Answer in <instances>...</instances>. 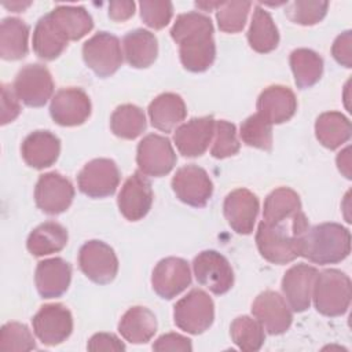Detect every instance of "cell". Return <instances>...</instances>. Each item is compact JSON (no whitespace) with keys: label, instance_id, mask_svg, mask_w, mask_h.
<instances>
[{"label":"cell","instance_id":"cell-2","mask_svg":"<svg viewBox=\"0 0 352 352\" xmlns=\"http://www.w3.org/2000/svg\"><path fill=\"white\" fill-rule=\"evenodd\" d=\"M261 221L256 232V243L260 254L272 264H287L300 256V242L307 231L308 220L301 212L292 224Z\"/></svg>","mask_w":352,"mask_h":352},{"label":"cell","instance_id":"cell-9","mask_svg":"<svg viewBox=\"0 0 352 352\" xmlns=\"http://www.w3.org/2000/svg\"><path fill=\"white\" fill-rule=\"evenodd\" d=\"M78 265L88 279L99 285L110 283L118 272V260L113 248L98 239L88 241L81 246Z\"/></svg>","mask_w":352,"mask_h":352},{"label":"cell","instance_id":"cell-47","mask_svg":"<svg viewBox=\"0 0 352 352\" xmlns=\"http://www.w3.org/2000/svg\"><path fill=\"white\" fill-rule=\"evenodd\" d=\"M21 113L18 98L12 89L3 84L1 88V125H6L14 121Z\"/></svg>","mask_w":352,"mask_h":352},{"label":"cell","instance_id":"cell-13","mask_svg":"<svg viewBox=\"0 0 352 352\" xmlns=\"http://www.w3.org/2000/svg\"><path fill=\"white\" fill-rule=\"evenodd\" d=\"M172 190L182 202L202 208L212 197L213 183L204 168L191 164L176 170L172 179Z\"/></svg>","mask_w":352,"mask_h":352},{"label":"cell","instance_id":"cell-23","mask_svg":"<svg viewBox=\"0 0 352 352\" xmlns=\"http://www.w3.org/2000/svg\"><path fill=\"white\" fill-rule=\"evenodd\" d=\"M72 267L60 257L43 260L37 264L34 282L43 298L60 297L70 285Z\"/></svg>","mask_w":352,"mask_h":352},{"label":"cell","instance_id":"cell-26","mask_svg":"<svg viewBox=\"0 0 352 352\" xmlns=\"http://www.w3.org/2000/svg\"><path fill=\"white\" fill-rule=\"evenodd\" d=\"M32 43L33 51L40 59L54 60L65 51L69 40L60 32L48 12L36 23Z\"/></svg>","mask_w":352,"mask_h":352},{"label":"cell","instance_id":"cell-5","mask_svg":"<svg viewBox=\"0 0 352 352\" xmlns=\"http://www.w3.org/2000/svg\"><path fill=\"white\" fill-rule=\"evenodd\" d=\"M214 319V304L209 294L201 289H192L175 304V324L190 334L206 331Z\"/></svg>","mask_w":352,"mask_h":352},{"label":"cell","instance_id":"cell-35","mask_svg":"<svg viewBox=\"0 0 352 352\" xmlns=\"http://www.w3.org/2000/svg\"><path fill=\"white\" fill-rule=\"evenodd\" d=\"M290 67L296 85L300 89H307L320 80L323 59L312 50L297 48L290 54Z\"/></svg>","mask_w":352,"mask_h":352},{"label":"cell","instance_id":"cell-8","mask_svg":"<svg viewBox=\"0 0 352 352\" xmlns=\"http://www.w3.org/2000/svg\"><path fill=\"white\" fill-rule=\"evenodd\" d=\"M12 89L16 98L26 106L41 107L52 96V76L44 65H26L18 72L12 84Z\"/></svg>","mask_w":352,"mask_h":352},{"label":"cell","instance_id":"cell-17","mask_svg":"<svg viewBox=\"0 0 352 352\" xmlns=\"http://www.w3.org/2000/svg\"><path fill=\"white\" fill-rule=\"evenodd\" d=\"M153 190L150 182L142 172H135L129 176L118 194V209L129 221L143 219L153 205Z\"/></svg>","mask_w":352,"mask_h":352},{"label":"cell","instance_id":"cell-16","mask_svg":"<svg viewBox=\"0 0 352 352\" xmlns=\"http://www.w3.org/2000/svg\"><path fill=\"white\" fill-rule=\"evenodd\" d=\"M253 316L261 323L268 334L278 336L289 330L293 315L283 297L272 290L260 293L252 304Z\"/></svg>","mask_w":352,"mask_h":352},{"label":"cell","instance_id":"cell-30","mask_svg":"<svg viewBox=\"0 0 352 352\" xmlns=\"http://www.w3.org/2000/svg\"><path fill=\"white\" fill-rule=\"evenodd\" d=\"M301 212V201L298 194L289 187H279L270 192L265 198L263 220L267 223L289 221Z\"/></svg>","mask_w":352,"mask_h":352},{"label":"cell","instance_id":"cell-7","mask_svg":"<svg viewBox=\"0 0 352 352\" xmlns=\"http://www.w3.org/2000/svg\"><path fill=\"white\" fill-rule=\"evenodd\" d=\"M176 154L168 138L150 133L138 144L136 164L144 176L161 177L168 175L176 165Z\"/></svg>","mask_w":352,"mask_h":352},{"label":"cell","instance_id":"cell-50","mask_svg":"<svg viewBox=\"0 0 352 352\" xmlns=\"http://www.w3.org/2000/svg\"><path fill=\"white\" fill-rule=\"evenodd\" d=\"M32 3L30 1H26V3H21V1H15V3H11V4H8V3H4V6L7 7V8H11L12 11H15V12H21V11H23L26 7H29Z\"/></svg>","mask_w":352,"mask_h":352},{"label":"cell","instance_id":"cell-10","mask_svg":"<svg viewBox=\"0 0 352 352\" xmlns=\"http://www.w3.org/2000/svg\"><path fill=\"white\" fill-rule=\"evenodd\" d=\"M77 184L80 191L91 198L113 195L120 184L118 166L113 160L95 158L80 170Z\"/></svg>","mask_w":352,"mask_h":352},{"label":"cell","instance_id":"cell-12","mask_svg":"<svg viewBox=\"0 0 352 352\" xmlns=\"http://www.w3.org/2000/svg\"><path fill=\"white\" fill-rule=\"evenodd\" d=\"M192 270L198 283L214 294H224L234 285V271L228 260L216 250L201 252L192 261Z\"/></svg>","mask_w":352,"mask_h":352},{"label":"cell","instance_id":"cell-14","mask_svg":"<svg viewBox=\"0 0 352 352\" xmlns=\"http://www.w3.org/2000/svg\"><path fill=\"white\" fill-rule=\"evenodd\" d=\"M74 198V187L69 179L58 172H48L38 177L34 201L47 214H59L69 209Z\"/></svg>","mask_w":352,"mask_h":352},{"label":"cell","instance_id":"cell-40","mask_svg":"<svg viewBox=\"0 0 352 352\" xmlns=\"http://www.w3.org/2000/svg\"><path fill=\"white\" fill-rule=\"evenodd\" d=\"M36 348L30 330L18 322H8L0 330V349L4 352H25Z\"/></svg>","mask_w":352,"mask_h":352},{"label":"cell","instance_id":"cell-38","mask_svg":"<svg viewBox=\"0 0 352 352\" xmlns=\"http://www.w3.org/2000/svg\"><path fill=\"white\" fill-rule=\"evenodd\" d=\"M241 139L245 144L260 150L272 148V125L258 113L248 117L241 125Z\"/></svg>","mask_w":352,"mask_h":352},{"label":"cell","instance_id":"cell-19","mask_svg":"<svg viewBox=\"0 0 352 352\" xmlns=\"http://www.w3.org/2000/svg\"><path fill=\"white\" fill-rule=\"evenodd\" d=\"M258 198L246 188H236L231 191L223 205V212L230 227L242 235L253 231L258 214Z\"/></svg>","mask_w":352,"mask_h":352},{"label":"cell","instance_id":"cell-44","mask_svg":"<svg viewBox=\"0 0 352 352\" xmlns=\"http://www.w3.org/2000/svg\"><path fill=\"white\" fill-rule=\"evenodd\" d=\"M153 349L157 352H166V351H180V352H190L192 351L191 340L180 336L177 333H168L158 337L154 344Z\"/></svg>","mask_w":352,"mask_h":352},{"label":"cell","instance_id":"cell-18","mask_svg":"<svg viewBox=\"0 0 352 352\" xmlns=\"http://www.w3.org/2000/svg\"><path fill=\"white\" fill-rule=\"evenodd\" d=\"M191 283L190 267L180 257H166L158 261L151 275L154 292L164 300H172Z\"/></svg>","mask_w":352,"mask_h":352},{"label":"cell","instance_id":"cell-33","mask_svg":"<svg viewBox=\"0 0 352 352\" xmlns=\"http://www.w3.org/2000/svg\"><path fill=\"white\" fill-rule=\"evenodd\" d=\"M50 15L69 41L82 38L94 28L92 16L80 6H58Z\"/></svg>","mask_w":352,"mask_h":352},{"label":"cell","instance_id":"cell-21","mask_svg":"<svg viewBox=\"0 0 352 352\" xmlns=\"http://www.w3.org/2000/svg\"><path fill=\"white\" fill-rule=\"evenodd\" d=\"M214 125L216 121L212 117L191 118L182 124L173 135L179 153L184 157L202 155L214 135Z\"/></svg>","mask_w":352,"mask_h":352},{"label":"cell","instance_id":"cell-27","mask_svg":"<svg viewBox=\"0 0 352 352\" xmlns=\"http://www.w3.org/2000/svg\"><path fill=\"white\" fill-rule=\"evenodd\" d=\"M157 331V318L146 307H132L121 318L118 333L131 344H146Z\"/></svg>","mask_w":352,"mask_h":352},{"label":"cell","instance_id":"cell-24","mask_svg":"<svg viewBox=\"0 0 352 352\" xmlns=\"http://www.w3.org/2000/svg\"><path fill=\"white\" fill-rule=\"evenodd\" d=\"M21 153L26 165L34 169H44L58 160L60 140L50 131H34L25 138Z\"/></svg>","mask_w":352,"mask_h":352},{"label":"cell","instance_id":"cell-28","mask_svg":"<svg viewBox=\"0 0 352 352\" xmlns=\"http://www.w3.org/2000/svg\"><path fill=\"white\" fill-rule=\"evenodd\" d=\"M126 62L136 69H144L154 63L158 54L157 37L144 29H135L122 38Z\"/></svg>","mask_w":352,"mask_h":352},{"label":"cell","instance_id":"cell-15","mask_svg":"<svg viewBox=\"0 0 352 352\" xmlns=\"http://www.w3.org/2000/svg\"><path fill=\"white\" fill-rule=\"evenodd\" d=\"M50 114L58 125H81L91 116L89 96L81 88H62L51 99Z\"/></svg>","mask_w":352,"mask_h":352},{"label":"cell","instance_id":"cell-39","mask_svg":"<svg viewBox=\"0 0 352 352\" xmlns=\"http://www.w3.org/2000/svg\"><path fill=\"white\" fill-rule=\"evenodd\" d=\"M250 7V1H221L216 12L219 29L224 33L241 32L246 23Z\"/></svg>","mask_w":352,"mask_h":352},{"label":"cell","instance_id":"cell-31","mask_svg":"<svg viewBox=\"0 0 352 352\" xmlns=\"http://www.w3.org/2000/svg\"><path fill=\"white\" fill-rule=\"evenodd\" d=\"M66 228L56 221H45L36 227L28 236L26 246L33 256H47L60 252L67 243Z\"/></svg>","mask_w":352,"mask_h":352},{"label":"cell","instance_id":"cell-32","mask_svg":"<svg viewBox=\"0 0 352 352\" xmlns=\"http://www.w3.org/2000/svg\"><path fill=\"white\" fill-rule=\"evenodd\" d=\"M29 26L18 18H4L0 25V55L6 60L26 56L29 45Z\"/></svg>","mask_w":352,"mask_h":352},{"label":"cell","instance_id":"cell-29","mask_svg":"<svg viewBox=\"0 0 352 352\" xmlns=\"http://www.w3.org/2000/svg\"><path fill=\"white\" fill-rule=\"evenodd\" d=\"M351 121L340 111L322 113L315 122V135L322 146L336 150L351 138Z\"/></svg>","mask_w":352,"mask_h":352},{"label":"cell","instance_id":"cell-43","mask_svg":"<svg viewBox=\"0 0 352 352\" xmlns=\"http://www.w3.org/2000/svg\"><path fill=\"white\" fill-rule=\"evenodd\" d=\"M139 7L140 18L148 28L162 29L170 22L173 14V6L170 1L143 0L139 3Z\"/></svg>","mask_w":352,"mask_h":352},{"label":"cell","instance_id":"cell-6","mask_svg":"<svg viewBox=\"0 0 352 352\" xmlns=\"http://www.w3.org/2000/svg\"><path fill=\"white\" fill-rule=\"evenodd\" d=\"M82 59L98 77L104 78L114 74L122 63V51L118 37L107 32L96 33L84 43Z\"/></svg>","mask_w":352,"mask_h":352},{"label":"cell","instance_id":"cell-45","mask_svg":"<svg viewBox=\"0 0 352 352\" xmlns=\"http://www.w3.org/2000/svg\"><path fill=\"white\" fill-rule=\"evenodd\" d=\"M352 32L346 30L341 33L333 43V58L344 67H352Z\"/></svg>","mask_w":352,"mask_h":352},{"label":"cell","instance_id":"cell-1","mask_svg":"<svg viewBox=\"0 0 352 352\" xmlns=\"http://www.w3.org/2000/svg\"><path fill=\"white\" fill-rule=\"evenodd\" d=\"M170 36L179 44L182 65L188 72H205L214 62L216 45L209 16L195 11L180 14L170 29Z\"/></svg>","mask_w":352,"mask_h":352},{"label":"cell","instance_id":"cell-3","mask_svg":"<svg viewBox=\"0 0 352 352\" xmlns=\"http://www.w3.org/2000/svg\"><path fill=\"white\" fill-rule=\"evenodd\" d=\"M351 252V234L338 223H322L308 227L301 236L300 256L311 263L336 264L348 257Z\"/></svg>","mask_w":352,"mask_h":352},{"label":"cell","instance_id":"cell-11","mask_svg":"<svg viewBox=\"0 0 352 352\" xmlns=\"http://www.w3.org/2000/svg\"><path fill=\"white\" fill-rule=\"evenodd\" d=\"M37 338L48 346L62 344L73 331V316L62 304L43 305L32 319Z\"/></svg>","mask_w":352,"mask_h":352},{"label":"cell","instance_id":"cell-42","mask_svg":"<svg viewBox=\"0 0 352 352\" xmlns=\"http://www.w3.org/2000/svg\"><path fill=\"white\" fill-rule=\"evenodd\" d=\"M239 151V142L236 139L235 125L220 120L214 125V142L210 148V154L214 158H227L235 155Z\"/></svg>","mask_w":352,"mask_h":352},{"label":"cell","instance_id":"cell-48","mask_svg":"<svg viewBox=\"0 0 352 352\" xmlns=\"http://www.w3.org/2000/svg\"><path fill=\"white\" fill-rule=\"evenodd\" d=\"M135 12L133 1H110L109 3V16L116 22H122L129 19Z\"/></svg>","mask_w":352,"mask_h":352},{"label":"cell","instance_id":"cell-49","mask_svg":"<svg viewBox=\"0 0 352 352\" xmlns=\"http://www.w3.org/2000/svg\"><path fill=\"white\" fill-rule=\"evenodd\" d=\"M351 147H345L338 155H337V166L340 172L346 177L351 179Z\"/></svg>","mask_w":352,"mask_h":352},{"label":"cell","instance_id":"cell-22","mask_svg":"<svg viewBox=\"0 0 352 352\" xmlns=\"http://www.w3.org/2000/svg\"><path fill=\"white\" fill-rule=\"evenodd\" d=\"M297 110L294 92L283 85L265 88L257 99V113L271 125L289 121Z\"/></svg>","mask_w":352,"mask_h":352},{"label":"cell","instance_id":"cell-41","mask_svg":"<svg viewBox=\"0 0 352 352\" xmlns=\"http://www.w3.org/2000/svg\"><path fill=\"white\" fill-rule=\"evenodd\" d=\"M329 3L327 1H293L287 6L285 14L286 16L298 25L311 26L320 22L327 12Z\"/></svg>","mask_w":352,"mask_h":352},{"label":"cell","instance_id":"cell-25","mask_svg":"<svg viewBox=\"0 0 352 352\" xmlns=\"http://www.w3.org/2000/svg\"><path fill=\"white\" fill-rule=\"evenodd\" d=\"M187 116L184 100L180 95L165 92L158 95L148 106L151 125L165 133L170 132Z\"/></svg>","mask_w":352,"mask_h":352},{"label":"cell","instance_id":"cell-46","mask_svg":"<svg viewBox=\"0 0 352 352\" xmlns=\"http://www.w3.org/2000/svg\"><path fill=\"white\" fill-rule=\"evenodd\" d=\"M87 349L91 352L125 351V345L118 337L111 333H96L89 338Z\"/></svg>","mask_w":352,"mask_h":352},{"label":"cell","instance_id":"cell-4","mask_svg":"<svg viewBox=\"0 0 352 352\" xmlns=\"http://www.w3.org/2000/svg\"><path fill=\"white\" fill-rule=\"evenodd\" d=\"M352 286L348 275L340 270H324L318 272L312 298L319 314L330 318L344 315L351 304Z\"/></svg>","mask_w":352,"mask_h":352},{"label":"cell","instance_id":"cell-34","mask_svg":"<svg viewBox=\"0 0 352 352\" xmlns=\"http://www.w3.org/2000/svg\"><path fill=\"white\" fill-rule=\"evenodd\" d=\"M249 45L260 54H267L274 51L279 43L278 28L275 26L270 12H267L260 6H256L250 28L248 30Z\"/></svg>","mask_w":352,"mask_h":352},{"label":"cell","instance_id":"cell-36","mask_svg":"<svg viewBox=\"0 0 352 352\" xmlns=\"http://www.w3.org/2000/svg\"><path fill=\"white\" fill-rule=\"evenodd\" d=\"M111 132L121 139H136L146 129V116L135 104L118 106L110 118Z\"/></svg>","mask_w":352,"mask_h":352},{"label":"cell","instance_id":"cell-20","mask_svg":"<svg viewBox=\"0 0 352 352\" xmlns=\"http://www.w3.org/2000/svg\"><path fill=\"white\" fill-rule=\"evenodd\" d=\"M316 276L318 270L308 264H296L286 271L282 292L293 311L304 312L309 308Z\"/></svg>","mask_w":352,"mask_h":352},{"label":"cell","instance_id":"cell-37","mask_svg":"<svg viewBox=\"0 0 352 352\" xmlns=\"http://www.w3.org/2000/svg\"><path fill=\"white\" fill-rule=\"evenodd\" d=\"M230 336L234 344L245 352L258 351L264 341L265 333L261 323L250 316H238L230 326Z\"/></svg>","mask_w":352,"mask_h":352}]
</instances>
